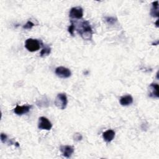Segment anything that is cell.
I'll return each instance as SVG.
<instances>
[{
    "label": "cell",
    "mask_w": 159,
    "mask_h": 159,
    "mask_svg": "<svg viewBox=\"0 0 159 159\" xmlns=\"http://www.w3.org/2000/svg\"><path fill=\"white\" fill-rule=\"evenodd\" d=\"M15 145H16V147H20V144H19V143H18V142H16V144H15Z\"/></svg>",
    "instance_id": "obj_19"
},
{
    "label": "cell",
    "mask_w": 159,
    "mask_h": 159,
    "mask_svg": "<svg viewBox=\"0 0 159 159\" xmlns=\"http://www.w3.org/2000/svg\"><path fill=\"white\" fill-rule=\"evenodd\" d=\"M158 20H157V22H156V23H155V24H156V26H157V28H158Z\"/></svg>",
    "instance_id": "obj_20"
},
{
    "label": "cell",
    "mask_w": 159,
    "mask_h": 159,
    "mask_svg": "<svg viewBox=\"0 0 159 159\" xmlns=\"http://www.w3.org/2000/svg\"><path fill=\"white\" fill-rule=\"evenodd\" d=\"M25 47L29 52H34L39 50L41 47V44L40 42L37 39H28L25 42Z\"/></svg>",
    "instance_id": "obj_2"
},
{
    "label": "cell",
    "mask_w": 159,
    "mask_h": 159,
    "mask_svg": "<svg viewBox=\"0 0 159 159\" xmlns=\"http://www.w3.org/2000/svg\"><path fill=\"white\" fill-rule=\"evenodd\" d=\"M31 108H32V106L17 105L16 107L14 109V112L15 114H16L18 115H23L24 114H26V113H29Z\"/></svg>",
    "instance_id": "obj_9"
},
{
    "label": "cell",
    "mask_w": 159,
    "mask_h": 159,
    "mask_svg": "<svg viewBox=\"0 0 159 159\" xmlns=\"http://www.w3.org/2000/svg\"><path fill=\"white\" fill-rule=\"evenodd\" d=\"M67 97L65 93H59L57 95L55 100V104L58 108L65 109L67 107Z\"/></svg>",
    "instance_id": "obj_3"
},
{
    "label": "cell",
    "mask_w": 159,
    "mask_h": 159,
    "mask_svg": "<svg viewBox=\"0 0 159 159\" xmlns=\"http://www.w3.org/2000/svg\"><path fill=\"white\" fill-rule=\"evenodd\" d=\"M34 26V24L32 21H29L23 26V29H32Z\"/></svg>",
    "instance_id": "obj_15"
},
{
    "label": "cell",
    "mask_w": 159,
    "mask_h": 159,
    "mask_svg": "<svg viewBox=\"0 0 159 159\" xmlns=\"http://www.w3.org/2000/svg\"><path fill=\"white\" fill-rule=\"evenodd\" d=\"M51 47L47 46V47L43 48V49L41 51V52L40 53V55H41V57H44L49 55L51 54Z\"/></svg>",
    "instance_id": "obj_13"
},
{
    "label": "cell",
    "mask_w": 159,
    "mask_h": 159,
    "mask_svg": "<svg viewBox=\"0 0 159 159\" xmlns=\"http://www.w3.org/2000/svg\"><path fill=\"white\" fill-rule=\"evenodd\" d=\"M82 39L85 41H90L93 36V31L88 21H84L82 23L81 28L78 31Z\"/></svg>",
    "instance_id": "obj_1"
},
{
    "label": "cell",
    "mask_w": 159,
    "mask_h": 159,
    "mask_svg": "<svg viewBox=\"0 0 159 159\" xmlns=\"http://www.w3.org/2000/svg\"><path fill=\"white\" fill-rule=\"evenodd\" d=\"M38 127L41 130H50L52 127L51 122L45 117H41L39 119Z\"/></svg>",
    "instance_id": "obj_4"
},
{
    "label": "cell",
    "mask_w": 159,
    "mask_h": 159,
    "mask_svg": "<svg viewBox=\"0 0 159 159\" xmlns=\"http://www.w3.org/2000/svg\"><path fill=\"white\" fill-rule=\"evenodd\" d=\"M133 103V98L131 95H126L122 96L120 99V104L123 106H126L131 104Z\"/></svg>",
    "instance_id": "obj_11"
},
{
    "label": "cell",
    "mask_w": 159,
    "mask_h": 159,
    "mask_svg": "<svg viewBox=\"0 0 159 159\" xmlns=\"http://www.w3.org/2000/svg\"><path fill=\"white\" fill-rule=\"evenodd\" d=\"M75 25L73 23H72V24L68 27V33L72 35V36H74V31H75Z\"/></svg>",
    "instance_id": "obj_17"
},
{
    "label": "cell",
    "mask_w": 159,
    "mask_h": 159,
    "mask_svg": "<svg viewBox=\"0 0 159 159\" xmlns=\"http://www.w3.org/2000/svg\"><path fill=\"white\" fill-rule=\"evenodd\" d=\"M7 139H8V137H7V134H5L4 133H2L1 134V140L3 143H5V142L7 140Z\"/></svg>",
    "instance_id": "obj_18"
},
{
    "label": "cell",
    "mask_w": 159,
    "mask_h": 159,
    "mask_svg": "<svg viewBox=\"0 0 159 159\" xmlns=\"http://www.w3.org/2000/svg\"><path fill=\"white\" fill-rule=\"evenodd\" d=\"M60 150L63 155L66 158H70L74 152V148L70 145H62Z\"/></svg>",
    "instance_id": "obj_7"
},
{
    "label": "cell",
    "mask_w": 159,
    "mask_h": 159,
    "mask_svg": "<svg viewBox=\"0 0 159 159\" xmlns=\"http://www.w3.org/2000/svg\"><path fill=\"white\" fill-rule=\"evenodd\" d=\"M105 20L106 23L109 25L114 24L117 22V19L114 17H106L105 18Z\"/></svg>",
    "instance_id": "obj_14"
},
{
    "label": "cell",
    "mask_w": 159,
    "mask_h": 159,
    "mask_svg": "<svg viewBox=\"0 0 159 159\" xmlns=\"http://www.w3.org/2000/svg\"><path fill=\"white\" fill-rule=\"evenodd\" d=\"M83 16V10L80 7L72 8L70 10L69 16L73 19H81Z\"/></svg>",
    "instance_id": "obj_6"
},
{
    "label": "cell",
    "mask_w": 159,
    "mask_h": 159,
    "mask_svg": "<svg viewBox=\"0 0 159 159\" xmlns=\"http://www.w3.org/2000/svg\"><path fill=\"white\" fill-rule=\"evenodd\" d=\"M115 137V132L114 130L109 129L103 134V139L106 142H111L113 139Z\"/></svg>",
    "instance_id": "obj_10"
},
{
    "label": "cell",
    "mask_w": 159,
    "mask_h": 159,
    "mask_svg": "<svg viewBox=\"0 0 159 159\" xmlns=\"http://www.w3.org/2000/svg\"><path fill=\"white\" fill-rule=\"evenodd\" d=\"M55 74L60 78H67L72 75V72L66 67H59L55 69Z\"/></svg>",
    "instance_id": "obj_5"
},
{
    "label": "cell",
    "mask_w": 159,
    "mask_h": 159,
    "mask_svg": "<svg viewBox=\"0 0 159 159\" xmlns=\"http://www.w3.org/2000/svg\"><path fill=\"white\" fill-rule=\"evenodd\" d=\"M159 86L157 83H151L149 86V95L148 96L152 98H158L159 97L158 93Z\"/></svg>",
    "instance_id": "obj_8"
},
{
    "label": "cell",
    "mask_w": 159,
    "mask_h": 159,
    "mask_svg": "<svg viewBox=\"0 0 159 159\" xmlns=\"http://www.w3.org/2000/svg\"><path fill=\"white\" fill-rule=\"evenodd\" d=\"M150 15L152 17H158V2L156 1L152 3V8L151 9Z\"/></svg>",
    "instance_id": "obj_12"
},
{
    "label": "cell",
    "mask_w": 159,
    "mask_h": 159,
    "mask_svg": "<svg viewBox=\"0 0 159 159\" xmlns=\"http://www.w3.org/2000/svg\"><path fill=\"white\" fill-rule=\"evenodd\" d=\"M83 139V137H82V135L80 133H75L73 135V139L77 141V142H78V141H80L82 140Z\"/></svg>",
    "instance_id": "obj_16"
}]
</instances>
